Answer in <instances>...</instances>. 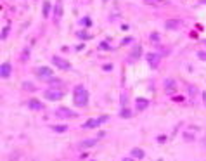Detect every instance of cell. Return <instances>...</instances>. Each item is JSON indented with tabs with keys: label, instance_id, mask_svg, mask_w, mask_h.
Masks as SVG:
<instances>
[{
	"label": "cell",
	"instance_id": "6da1fadb",
	"mask_svg": "<svg viewBox=\"0 0 206 161\" xmlns=\"http://www.w3.org/2000/svg\"><path fill=\"white\" fill-rule=\"evenodd\" d=\"M73 99H75V104H76V106H80V107H85V106H87V102H88V92L85 90L83 85L75 87Z\"/></svg>",
	"mask_w": 206,
	"mask_h": 161
},
{
	"label": "cell",
	"instance_id": "7a4b0ae2",
	"mask_svg": "<svg viewBox=\"0 0 206 161\" xmlns=\"http://www.w3.org/2000/svg\"><path fill=\"white\" fill-rule=\"evenodd\" d=\"M107 120H109V116H107V114H104V116H99V118H95V120H90V121L83 123V128H95V127L102 125V123L107 121Z\"/></svg>",
	"mask_w": 206,
	"mask_h": 161
},
{
	"label": "cell",
	"instance_id": "3957f363",
	"mask_svg": "<svg viewBox=\"0 0 206 161\" xmlns=\"http://www.w3.org/2000/svg\"><path fill=\"white\" fill-rule=\"evenodd\" d=\"M56 114H57V116H61V118H76V116H78V113L68 109V107H59V109L56 111Z\"/></svg>",
	"mask_w": 206,
	"mask_h": 161
},
{
	"label": "cell",
	"instance_id": "277c9868",
	"mask_svg": "<svg viewBox=\"0 0 206 161\" xmlns=\"http://www.w3.org/2000/svg\"><path fill=\"white\" fill-rule=\"evenodd\" d=\"M61 97H62V92H61V90L50 88V90L45 92V99H47V101H59Z\"/></svg>",
	"mask_w": 206,
	"mask_h": 161
},
{
	"label": "cell",
	"instance_id": "5b68a950",
	"mask_svg": "<svg viewBox=\"0 0 206 161\" xmlns=\"http://www.w3.org/2000/svg\"><path fill=\"white\" fill-rule=\"evenodd\" d=\"M52 62H54L57 68H61V70H70V68H71V66H70V62L64 61V59H61L59 56H54V57H52Z\"/></svg>",
	"mask_w": 206,
	"mask_h": 161
},
{
	"label": "cell",
	"instance_id": "8992f818",
	"mask_svg": "<svg viewBox=\"0 0 206 161\" xmlns=\"http://www.w3.org/2000/svg\"><path fill=\"white\" fill-rule=\"evenodd\" d=\"M36 75L43 80H50L52 78V71H50V68H38L36 70Z\"/></svg>",
	"mask_w": 206,
	"mask_h": 161
},
{
	"label": "cell",
	"instance_id": "52a82bcc",
	"mask_svg": "<svg viewBox=\"0 0 206 161\" xmlns=\"http://www.w3.org/2000/svg\"><path fill=\"white\" fill-rule=\"evenodd\" d=\"M146 59H147V62L151 64V68H158V64H159V56H158V54L149 52V54H146Z\"/></svg>",
	"mask_w": 206,
	"mask_h": 161
},
{
	"label": "cell",
	"instance_id": "ba28073f",
	"mask_svg": "<svg viewBox=\"0 0 206 161\" xmlns=\"http://www.w3.org/2000/svg\"><path fill=\"white\" fill-rule=\"evenodd\" d=\"M0 76H2L4 80L11 76V64H9V62H4V64H2V68H0Z\"/></svg>",
	"mask_w": 206,
	"mask_h": 161
},
{
	"label": "cell",
	"instance_id": "9c48e42d",
	"mask_svg": "<svg viewBox=\"0 0 206 161\" xmlns=\"http://www.w3.org/2000/svg\"><path fill=\"white\" fill-rule=\"evenodd\" d=\"M97 144V139H87V140H83V142H80V149H88V147H92V146H95Z\"/></svg>",
	"mask_w": 206,
	"mask_h": 161
},
{
	"label": "cell",
	"instance_id": "30bf717a",
	"mask_svg": "<svg viewBox=\"0 0 206 161\" xmlns=\"http://www.w3.org/2000/svg\"><path fill=\"white\" fill-rule=\"evenodd\" d=\"M132 156H133V158L142 159V158H144V151H142V149H139V147H133V149H132Z\"/></svg>",
	"mask_w": 206,
	"mask_h": 161
},
{
	"label": "cell",
	"instance_id": "8fae6325",
	"mask_svg": "<svg viewBox=\"0 0 206 161\" xmlns=\"http://www.w3.org/2000/svg\"><path fill=\"white\" fill-rule=\"evenodd\" d=\"M52 130H54V132H59V133H64V132H68V127H66V125H54Z\"/></svg>",
	"mask_w": 206,
	"mask_h": 161
},
{
	"label": "cell",
	"instance_id": "7c38bea8",
	"mask_svg": "<svg viewBox=\"0 0 206 161\" xmlns=\"http://www.w3.org/2000/svg\"><path fill=\"white\" fill-rule=\"evenodd\" d=\"M30 107H31V109H42L43 106H42V104H40L38 101H35V99H31V101H30Z\"/></svg>",
	"mask_w": 206,
	"mask_h": 161
},
{
	"label": "cell",
	"instance_id": "4fadbf2b",
	"mask_svg": "<svg viewBox=\"0 0 206 161\" xmlns=\"http://www.w3.org/2000/svg\"><path fill=\"white\" fill-rule=\"evenodd\" d=\"M137 104H139V109H144L149 104V101L147 99H137Z\"/></svg>",
	"mask_w": 206,
	"mask_h": 161
},
{
	"label": "cell",
	"instance_id": "5bb4252c",
	"mask_svg": "<svg viewBox=\"0 0 206 161\" xmlns=\"http://www.w3.org/2000/svg\"><path fill=\"white\" fill-rule=\"evenodd\" d=\"M80 25H81V26H90V25H92V21H90V17H83V19L80 21Z\"/></svg>",
	"mask_w": 206,
	"mask_h": 161
},
{
	"label": "cell",
	"instance_id": "9a60e30c",
	"mask_svg": "<svg viewBox=\"0 0 206 161\" xmlns=\"http://www.w3.org/2000/svg\"><path fill=\"white\" fill-rule=\"evenodd\" d=\"M49 12H50V4L45 2V4H43V16H47Z\"/></svg>",
	"mask_w": 206,
	"mask_h": 161
},
{
	"label": "cell",
	"instance_id": "2e32d148",
	"mask_svg": "<svg viewBox=\"0 0 206 161\" xmlns=\"http://www.w3.org/2000/svg\"><path fill=\"white\" fill-rule=\"evenodd\" d=\"M163 0H144V4H151V5H154V4H161Z\"/></svg>",
	"mask_w": 206,
	"mask_h": 161
},
{
	"label": "cell",
	"instance_id": "e0dca14e",
	"mask_svg": "<svg viewBox=\"0 0 206 161\" xmlns=\"http://www.w3.org/2000/svg\"><path fill=\"white\" fill-rule=\"evenodd\" d=\"M76 35H78V36H80L81 40H87V38H90V35H87V33H83V31H78Z\"/></svg>",
	"mask_w": 206,
	"mask_h": 161
},
{
	"label": "cell",
	"instance_id": "ac0fdd59",
	"mask_svg": "<svg viewBox=\"0 0 206 161\" xmlns=\"http://www.w3.org/2000/svg\"><path fill=\"white\" fill-rule=\"evenodd\" d=\"M177 23H178V21H168V23H166V28H175Z\"/></svg>",
	"mask_w": 206,
	"mask_h": 161
},
{
	"label": "cell",
	"instance_id": "d6986e66",
	"mask_svg": "<svg viewBox=\"0 0 206 161\" xmlns=\"http://www.w3.org/2000/svg\"><path fill=\"white\" fill-rule=\"evenodd\" d=\"M165 85H166L168 88H170V87H172V88H175V81H173V80H166V81H165Z\"/></svg>",
	"mask_w": 206,
	"mask_h": 161
},
{
	"label": "cell",
	"instance_id": "ffe728a7",
	"mask_svg": "<svg viewBox=\"0 0 206 161\" xmlns=\"http://www.w3.org/2000/svg\"><path fill=\"white\" fill-rule=\"evenodd\" d=\"M23 87H25L26 90H31V92L35 90V85H31V83H25V85H23Z\"/></svg>",
	"mask_w": 206,
	"mask_h": 161
},
{
	"label": "cell",
	"instance_id": "44dd1931",
	"mask_svg": "<svg viewBox=\"0 0 206 161\" xmlns=\"http://www.w3.org/2000/svg\"><path fill=\"white\" fill-rule=\"evenodd\" d=\"M49 81H50V83H52V85H61V81H59V80H56V78H54V76H52V78H50V80H49Z\"/></svg>",
	"mask_w": 206,
	"mask_h": 161
},
{
	"label": "cell",
	"instance_id": "7402d4cb",
	"mask_svg": "<svg viewBox=\"0 0 206 161\" xmlns=\"http://www.w3.org/2000/svg\"><path fill=\"white\" fill-rule=\"evenodd\" d=\"M197 57L203 59V61H206V52H197Z\"/></svg>",
	"mask_w": 206,
	"mask_h": 161
},
{
	"label": "cell",
	"instance_id": "603a6c76",
	"mask_svg": "<svg viewBox=\"0 0 206 161\" xmlns=\"http://www.w3.org/2000/svg\"><path fill=\"white\" fill-rule=\"evenodd\" d=\"M151 40H152V42L159 40V35H158V33H152V35H151Z\"/></svg>",
	"mask_w": 206,
	"mask_h": 161
},
{
	"label": "cell",
	"instance_id": "cb8c5ba5",
	"mask_svg": "<svg viewBox=\"0 0 206 161\" xmlns=\"http://www.w3.org/2000/svg\"><path fill=\"white\" fill-rule=\"evenodd\" d=\"M59 14H61V4L56 7V17H59Z\"/></svg>",
	"mask_w": 206,
	"mask_h": 161
},
{
	"label": "cell",
	"instance_id": "d4e9b609",
	"mask_svg": "<svg viewBox=\"0 0 206 161\" xmlns=\"http://www.w3.org/2000/svg\"><path fill=\"white\" fill-rule=\"evenodd\" d=\"M26 57H28V49H25V52H23V57H21V59L26 61Z\"/></svg>",
	"mask_w": 206,
	"mask_h": 161
},
{
	"label": "cell",
	"instance_id": "484cf974",
	"mask_svg": "<svg viewBox=\"0 0 206 161\" xmlns=\"http://www.w3.org/2000/svg\"><path fill=\"white\" fill-rule=\"evenodd\" d=\"M121 114H123V116H125V118H128V116H132V113H130V111H127V109H125V111H123Z\"/></svg>",
	"mask_w": 206,
	"mask_h": 161
},
{
	"label": "cell",
	"instance_id": "4316f807",
	"mask_svg": "<svg viewBox=\"0 0 206 161\" xmlns=\"http://www.w3.org/2000/svg\"><path fill=\"white\" fill-rule=\"evenodd\" d=\"M189 90H191V95H196V92H197L196 87H189Z\"/></svg>",
	"mask_w": 206,
	"mask_h": 161
},
{
	"label": "cell",
	"instance_id": "83f0119b",
	"mask_svg": "<svg viewBox=\"0 0 206 161\" xmlns=\"http://www.w3.org/2000/svg\"><path fill=\"white\" fill-rule=\"evenodd\" d=\"M203 101H204V104H206V92H203Z\"/></svg>",
	"mask_w": 206,
	"mask_h": 161
},
{
	"label": "cell",
	"instance_id": "f1b7e54d",
	"mask_svg": "<svg viewBox=\"0 0 206 161\" xmlns=\"http://www.w3.org/2000/svg\"><path fill=\"white\" fill-rule=\"evenodd\" d=\"M123 161H132V158H125V159H123Z\"/></svg>",
	"mask_w": 206,
	"mask_h": 161
},
{
	"label": "cell",
	"instance_id": "f546056e",
	"mask_svg": "<svg viewBox=\"0 0 206 161\" xmlns=\"http://www.w3.org/2000/svg\"><path fill=\"white\" fill-rule=\"evenodd\" d=\"M203 43H206V40H203Z\"/></svg>",
	"mask_w": 206,
	"mask_h": 161
},
{
	"label": "cell",
	"instance_id": "4dcf8cb0",
	"mask_svg": "<svg viewBox=\"0 0 206 161\" xmlns=\"http://www.w3.org/2000/svg\"><path fill=\"white\" fill-rule=\"evenodd\" d=\"M203 2H206V0H203Z\"/></svg>",
	"mask_w": 206,
	"mask_h": 161
}]
</instances>
